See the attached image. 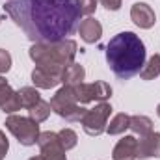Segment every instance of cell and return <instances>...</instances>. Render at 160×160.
Here are the masks:
<instances>
[{"label": "cell", "instance_id": "6da1fadb", "mask_svg": "<svg viewBox=\"0 0 160 160\" xmlns=\"http://www.w3.org/2000/svg\"><path fill=\"white\" fill-rule=\"evenodd\" d=\"M6 13L34 43L69 39L78 28L80 0H8Z\"/></svg>", "mask_w": 160, "mask_h": 160}, {"label": "cell", "instance_id": "7a4b0ae2", "mask_svg": "<svg viewBox=\"0 0 160 160\" xmlns=\"http://www.w3.org/2000/svg\"><path fill=\"white\" fill-rule=\"evenodd\" d=\"M106 62L118 78H132L145 63V45L134 32H119L106 45Z\"/></svg>", "mask_w": 160, "mask_h": 160}, {"label": "cell", "instance_id": "3957f363", "mask_svg": "<svg viewBox=\"0 0 160 160\" xmlns=\"http://www.w3.org/2000/svg\"><path fill=\"white\" fill-rule=\"evenodd\" d=\"M78 45L75 39H62L56 43H34L28 50L30 60L48 71L63 73L67 65H71L77 58Z\"/></svg>", "mask_w": 160, "mask_h": 160}, {"label": "cell", "instance_id": "277c9868", "mask_svg": "<svg viewBox=\"0 0 160 160\" xmlns=\"http://www.w3.org/2000/svg\"><path fill=\"white\" fill-rule=\"evenodd\" d=\"M50 108H52V112H56L60 118H63L69 123H80L88 112V108H84V104L77 102V97H75V91L71 86H63L56 91V95L50 99Z\"/></svg>", "mask_w": 160, "mask_h": 160}, {"label": "cell", "instance_id": "5b68a950", "mask_svg": "<svg viewBox=\"0 0 160 160\" xmlns=\"http://www.w3.org/2000/svg\"><path fill=\"white\" fill-rule=\"evenodd\" d=\"M6 128L17 138V142L24 147L36 145L39 138V123H36L30 118H22L17 114H11L6 118Z\"/></svg>", "mask_w": 160, "mask_h": 160}, {"label": "cell", "instance_id": "8992f818", "mask_svg": "<svg viewBox=\"0 0 160 160\" xmlns=\"http://www.w3.org/2000/svg\"><path fill=\"white\" fill-rule=\"evenodd\" d=\"M110 114H112V106L108 102H99L95 108H89L80 121L84 132L88 136H101L102 132H106Z\"/></svg>", "mask_w": 160, "mask_h": 160}, {"label": "cell", "instance_id": "52a82bcc", "mask_svg": "<svg viewBox=\"0 0 160 160\" xmlns=\"http://www.w3.org/2000/svg\"><path fill=\"white\" fill-rule=\"evenodd\" d=\"M73 91H75V97H77V102L78 104H88V102H106L110 97H112V86L102 82V80H97V82H91V84H77V86H71Z\"/></svg>", "mask_w": 160, "mask_h": 160}, {"label": "cell", "instance_id": "ba28073f", "mask_svg": "<svg viewBox=\"0 0 160 160\" xmlns=\"http://www.w3.org/2000/svg\"><path fill=\"white\" fill-rule=\"evenodd\" d=\"M38 145L41 149V157L43 160H67L65 157V149L60 143L58 132H41L38 138Z\"/></svg>", "mask_w": 160, "mask_h": 160}, {"label": "cell", "instance_id": "9c48e42d", "mask_svg": "<svg viewBox=\"0 0 160 160\" xmlns=\"http://www.w3.org/2000/svg\"><path fill=\"white\" fill-rule=\"evenodd\" d=\"M136 158H160V132H149L138 140Z\"/></svg>", "mask_w": 160, "mask_h": 160}, {"label": "cell", "instance_id": "30bf717a", "mask_svg": "<svg viewBox=\"0 0 160 160\" xmlns=\"http://www.w3.org/2000/svg\"><path fill=\"white\" fill-rule=\"evenodd\" d=\"M130 19L134 21L136 26L143 28V30H149L155 26L157 22V15H155V9L145 4V2H136L132 8H130Z\"/></svg>", "mask_w": 160, "mask_h": 160}, {"label": "cell", "instance_id": "8fae6325", "mask_svg": "<svg viewBox=\"0 0 160 160\" xmlns=\"http://www.w3.org/2000/svg\"><path fill=\"white\" fill-rule=\"evenodd\" d=\"M32 82L38 89H52L58 84H62V73L48 71L45 67H38L32 71Z\"/></svg>", "mask_w": 160, "mask_h": 160}, {"label": "cell", "instance_id": "7c38bea8", "mask_svg": "<svg viewBox=\"0 0 160 160\" xmlns=\"http://www.w3.org/2000/svg\"><path fill=\"white\" fill-rule=\"evenodd\" d=\"M22 108V102H21V97H19V91H15L9 84L6 88L0 89V110L8 116L19 112Z\"/></svg>", "mask_w": 160, "mask_h": 160}, {"label": "cell", "instance_id": "4fadbf2b", "mask_svg": "<svg viewBox=\"0 0 160 160\" xmlns=\"http://www.w3.org/2000/svg\"><path fill=\"white\" fill-rule=\"evenodd\" d=\"M136 149H138V140L136 136H123L116 143L112 151L114 160H134L136 158Z\"/></svg>", "mask_w": 160, "mask_h": 160}, {"label": "cell", "instance_id": "5bb4252c", "mask_svg": "<svg viewBox=\"0 0 160 160\" xmlns=\"http://www.w3.org/2000/svg\"><path fill=\"white\" fill-rule=\"evenodd\" d=\"M78 32H80V38L86 43H97L102 36V24L97 19L88 17L78 24Z\"/></svg>", "mask_w": 160, "mask_h": 160}, {"label": "cell", "instance_id": "9a60e30c", "mask_svg": "<svg viewBox=\"0 0 160 160\" xmlns=\"http://www.w3.org/2000/svg\"><path fill=\"white\" fill-rule=\"evenodd\" d=\"M86 78V71H84V67L80 65V63H71V65H67L65 69H63V73H62V84L63 86H77V84H82Z\"/></svg>", "mask_w": 160, "mask_h": 160}, {"label": "cell", "instance_id": "2e32d148", "mask_svg": "<svg viewBox=\"0 0 160 160\" xmlns=\"http://www.w3.org/2000/svg\"><path fill=\"white\" fill-rule=\"evenodd\" d=\"M136 136H145L149 132H153V121L147 116H130V127H128Z\"/></svg>", "mask_w": 160, "mask_h": 160}, {"label": "cell", "instance_id": "e0dca14e", "mask_svg": "<svg viewBox=\"0 0 160 160\" xmlns=\"http://www.w3.org/2000/svg\"><path fill=\"white\" fill-rule=\"evenodd\" d=\"M160 75V54H153L142 67L140 77L142 80H155Z\"/></svg>", "mask_w": 160, "mask_h": 160}, {"label": "cell", "instance_id": "ac0fdd59", "mask_svg": "<svg viewBox=\"0 0 160 160\" xmlns=\"http://www.w3.org/2000/svg\"><path fill=\"white\" fill-rule=\"evenodd\" d=\"M128 127H130V116H127V114H116L112 118V121H110V125H106V132L110 136H118V134H123Z\"/></svg>", "mask_w": 160, "mask_h": 160}, {"label": "cell", "instance_id": "d6986e66", "mask_svg": "<svg viewBox=\"0 0 160 160\" xmlns=\"http://www.w3.org/2000/svg\"><path fill=\"white\" fill-rule=\"evenodd\" d=\"M19 97H21V102H22V108H32L34 104H38L41 101V95L38 91L36 86H24L19 89Z\"/></svg>", "mask_w": 160, "mask_h": 160}, {"label": "cell", "instance_id": "ffe728a7", "mask_svg": "<svg viewBox=\"0 0 160 160\" xmlns=\"http://www.w3.org/2000/svg\"><path fill=\"white\" fill-rule=\"evenodd\" d=\"M50 112H52L50 102H47V101H43V99H41L38 104H34L32 108H28V118H30V119H34L36 123H43V121L48 119Z\"/></svg>", "mask_w": 160, "mask_h": 160}, {"label": "cell", "instance_id": "44dd1931", "mask_svg": "<svg viewBox=\"0 0 160 160\" xmlns=\"http://www.w3.org/2000/svg\"><path fill=\"white\" fill-rule=\"evenodd\" d=\"M58 138H60V143H62V147H63L65 151L75 149L77 143H78V136H77V132H75L73 128H62V130L58 132Z\"/></svg>", "mask_w": 160, "mask_h": 160}, {"label": "cell", "instance_id": "7402d4cb", "mask_svg": "<svg viewBox=\"0 0 160 160\" xmlns=\"http://www.w3.org/2000/svg\"><path fill=\"white\" fill-rule=\"evenodd\" d=\"M11 69V54L4 48H0V75L8 73Z\"/></svg>", "mask_w": 160, "mask_h": 160}, {"label": "cell", "instance_id": "603a6c76", "mask_svg": "<svg viewBox=\"0 0 160 160\" xmlns=\"http://www.w3.org/2000/svg\"><path fill=\"white\" fill-rule=\"evenodd\" d=\"M99 0H80V8H82V15H93L97 9Z\"/></svg>", "mask_w": 160, "mask_h": 160}, {"label": "cell", "instance_id": "cb8c5ba5", "mask_svg": "<svg viewBox=\"0 0 160 160\" xmlns=\"http://www.w3.org/2000/svg\"><path fill=\"white\" fill-rule=\"evenodd\" d=\"M8 149H9V142H8L6 134L0 130V160L6 158V155H8Z\"/></svg>", "mask_w": 160, "mask_h": 160}, {"label": "cell", "instance_id": "d4e9b609", "mask_svg": "<svg viewBox=\"0 0 160 160\" xmlns=\"http://www.w3.org/2000/svg\"><path fill=\"white\" fill-rule=\"evenodd\" d=\"M101 4H102L108 11H118L121 8V0H101Z\"/></svg>", "mask_w": 160, "mask_h": 160}, {"label": "cell", "instance_id": "484cf974", "mask_svg": "<svg viewBox=\"0 0 160 160\" xmlns=\"http://www.w3.org/2000/svg\"><path fill=\"white\" fill-rule=\"evenodd\" d=\"M6 86H8V80L0 75V89H2V88H6Z\"/></svg>", "mask_w": 160, "mask_h": 160}, {"label": "cell", "instance_id": "4316f807", "mask_svg": "<svg viewBox=\"0 0 160 160\" xmlns=\"http://www.w3.org/2000/svg\"><path fill=\"white\" fill-rule=\"evenodd\" d=\"M28 160H43V157L39 155V157H32V158H28Z\"/></svg>", "mask_w": 160, "mask_h": 160}, {"label": "cell", "instance_id": "83f0119b", "mask_svg": "<svg viewBox=\"0 0 160 160\" xmlns=\"http://www.w3.org/2000/svg\"><path fill=\"white\" fill-rule=\"evenodd\" d=\"M157 116H158V118H160V104H158V106H157Z\"/></svg>", "mask_w": 160, "mask_h": 160}, {"label": "cell", "instance_id": "f1b7e54d", "mask_svg": "<svg viewBox=\"0 0 160 160\" xmlns=\"http://www.w3.org/2000/svg\"><path fill=\"white\" fill-rule=\"evenodd\" d=\"M0 21H2V15H0Z\"/></svg>", "mask_w": 160, "mask_h": 160}, {"label": "cell", "instance_id": "f546056e", "mask_svg": "<svg viewBox=\"0 0 160 160\" xmlns=\"http://www.w3.org/2000/svg\"><path fill=\"white\" fill-rule=\"evenodd\" d=\"M6 2H8V0H6Z\"/></svg>", "mask_w": 160, "mask_h": 160}]
</instances>
